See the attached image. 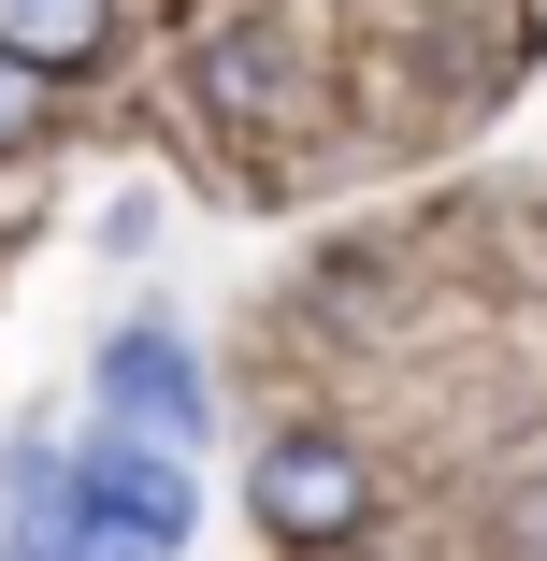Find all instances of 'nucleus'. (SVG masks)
Here are the masks:
<instances>
[{"instance_id": "f257e3e1", "label": "nucleus", "mask_w": 547, "mask_h": 561, "mask_svg": "<svg viewBox=\"0 0 547 561\" xmlns=\"http://www.w3.org/2000/svg\"><path fill=\"white\" fill-rule=\"evenodd\" d=\"M246 518H260L274 547H361L375 476H361V446H346V432H274L260 461H246Z\"/></svg>"}, {"instance_id": "f03ea898", "label": "nucleus", "mask_w": 547, "mask_h": 561, "mask_svg": "<svg viewBox=\"0 0 547 561\" xmlns=\"http://www.w3.org/2000/svg\"><path fill=\"white\" fill-rule=\"evenodd\" d=\"M72 533H87V561H187V461L173 446H87Z\"/></svg>"}, {"instance_id": "7ed1b4c3", "label": "nucleus", "mask_w": 547, "mask_h": 561, "mask_svg": "<svg viewBox=\"0 0 547 561\" xmlns=\"http://www.w3.org/2000/svg\"><path fill=\"white\" fill-rule=\"evenodd\" d=\"M101 403H116V417H130L145 446H173V461H187V446L216 432V403H202V360L173 346L159 317H130L116 346H101Z\"/></svg>"}, {"instance_id": "20e7f679", "label": "nucleus", "mask_w": 547, "mask_h": 561, "mask_svg": "<svg viewBox=\"0 0 547 561\" xmlns=\"http://www.w3.org/2000/svg\"><path fill=\"white\" fill-rule=\"evenodd\" d=\"M0 44L58 87V72H87L101 44H116V0H0Z\"/></svg>"}, {"instance_id": "39448f33", "label": "nucleus", "mask_w": 547, "mask_h": 561, "mask_svg": "<svg viewBox=\"0 0 547 561\" xmlns=\"http://www.w3.org/2000/svg\"><path fill=\"white\" fill-rule=\"evenodd\" d=\"M216 101H231V116L246 101H288V30H231L216 44Z\"/></svg>"}, {"instance_id": "423d86ee", "label": "nucleus", "mask_w": 547, "mask_h": 561, "mask_svg": "<svg viewBox=\"0 0 547 561\" xmlns=\"http://www.w3.org/2000/svg\"><path fill=\"white\" fill-rule=\"evenodd\" d=\"M44 116H58V87H44L15 44H0V159H30V145H44Z\"/></svg>"}]
</instances>
